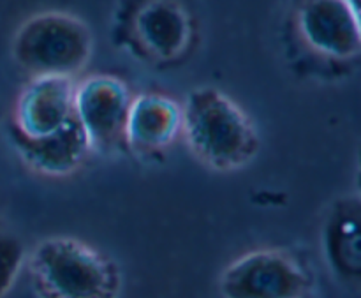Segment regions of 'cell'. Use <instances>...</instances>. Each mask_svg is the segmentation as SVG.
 <instances>
[{"label": "cell", "instance_id": "9", "mask_svg": "<svg viewBox=\"0 0 361 298\" xmlns=\"http://www.w3.org/2000/svg\"><path fill=\"white\" fill-rule=\"evenodd\" d=\"M182 105L169 95L147 92L133 97L123 143L137 154H159L180 138Z\"/></svg>", "mask_w": 361, "mask_h": 298}, {"label": "cell", "instance_id": "2", "mask_svg": "<svg viewBox=\"0 0 361 298\" xmlns=\"http://www.w3.org/2000/svg\"><path fill=\"white\" fill-rule=\"evenodd\" d=\"M27 267L42 298L120 297V275L113 261L74 237L42 239L27 256Z\"/></svg>", "mask_w": 361, "mask_h": 298}, {"label": "cell", "instance_id": "5", "mask_svg": "<svg viewBox=\"0 0 361 298\" xmlns=\"http://www.w3.org/2000/svg\"><path fill=\"white\" fill-rule=\"evenodd\" d=\"M296 32L309 52L331 62L358 59L361 28L358 0H303Z\"/></svg>", "mask_w": 361, "mask_h": 298}, {"label": "cell", "instance_id": "11", "mask_svg": "<svg viewBox=\"0 0 361 298\" xmlns=\"http://www.w3.org/2000/svg\"><path fill=\"white\" fill-rule=\"evenodd\" d=\"M360 222V200L349 198L334 208L324 225V256L331 270L345 281H358L361 275Z\"/></svg>", "mask_w": 361, "mask_h": 298}, {"label": "cell", "instance_id": "10", "mask_svg": "<svg viewBox=\"0 0 361 298\" xmlns=\"http://www.w3.org/2000/svg\"><path fill=\"white\" fill-rule=\"evenodd\" d=\"M14 145L27 168L48 179L73 175L92 154L90 143L76 119L51 136L30 141L14 140Z\"/></svg>", "mask_w": 361, "mask_h": 298}, {"label": "cell", "instance_id": "8", "mask_svg": "<svg viewBox=\"0 0 361 298\" xmlns=\"http://www.w3.org/2000/svg\"><path fill=\"white\" fill-rule=\"evenodd\" d=\"M74 85L73 78H30L14 105V140H41L69 126L76 119Z\"/></svg>", "mask_w": 361, "mask_h": 298}, {"label": "cell", "instance_id": "6", "mask_svg": "<svg viewBox=\"0 0 361 298\" xmlns=\"http://www.w3.org/2000/svg\"><path fill=\"white\" fill-rule=\"evenodd\" d=\"M129 88L111 74H92L74 85V117L92 152H104L123 141L129 115Z\"/></svg>", "mask_w": 361, "mask_h": 298}, {"label": "cell", "instance_id": "1", "mask_svg": "<svg viewBox=\"0 0 361 298\" xmlns=\"http://www.w3.org/2000/svg\"><path fill=\"white\" fill-rule=\"evenodd\" d=\"M180 138L201 165L221 173L245 168L259 148L249 113L215 87L189 92L182 105Z\"/></svg>", "mask_w": 361, "mask_h": 298}, {"label": "cell", "instance_id": "4", "mask_svg": "<svg viewBox=\"0 0 361 298\" xmlns=\"http://www.w3.org/2000/svg\"><path fill=\"white\" fill-rule=\"evenodd\" d=\"M310 275L291 253L263 247L243 253L219 278L221 298H305Z\"/></svg>", "mask_w": 361, "mask_h": 298}, {"label": "cell", "instance_id": "3", "mask_svg": "<svg viewBox=\"0 0 361 298\" xmlns=\"http://www.w3.org/2000/svg\"><path fill=\"white\" fill-rule=\"evenodd\" d=\"M94 35L81 18L66 11H42L20 25L13 56L32 78H76L90 62Z\"/></svg>", "mask_w": 361, "mask_h": 298}, {"label": "cell", "instance_id": "12", "mask_svg": "<svg viewBox=\"0 0 361 298\" xmlns=\"http://www.w3.org/2000/svg\"><path fill=\"white\" fill-rule=\"evenodd\" d=\"M27 265L25 244L13 233L0 230V298H6Z\"/></svg>", "mask_w": 361, "mask_h": 298}, {"label": "cell", "instance_id": "7", "mask_svg": "<svg viewBox=\"0 0 361 298\" xmlns=\"http://www.w3.org/2000/svg\"><path fill=\"white\" fill-rule=\"evenodd\" d=\"M129 37L145 59L176 62L192 44V16L180 0H141L130 14Z\"/></svg>", "mask_w": 361, "mask_h": 298}]
</instances>
